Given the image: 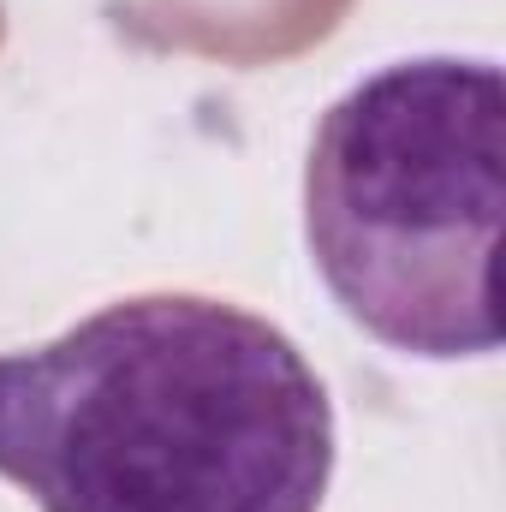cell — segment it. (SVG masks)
Masks as SVG:
<instances>
[{"label":"cell","mask_w":506,"mask_h":512,"mask_svg":"<svg viewBox=\"0 0 506 512\" xmlns=\"http://www.w3.org/2000/svg\"><path fill=\"white\" fill-rule=\"evenodd\" d=\"M506 78L495 60H393L346 90L304 161V239L328 298L387 352H501Z\"/></svg>","instance_id":"cell-2"},{"label":"cell","mask_w":506,"mask_h":512,"mask_svg":"<svg viewBox=\"0 0 506 512\" xmlns=\"http://www.w3.org/2000/svg\"><path fill=\"white\" fill-rule=\"evenodd\" d=\"M0 477L42 512H322L334 399L239 304L120 298L0 358Z\"/></svg>","instance_id":"cell-1"}]
</instances>
